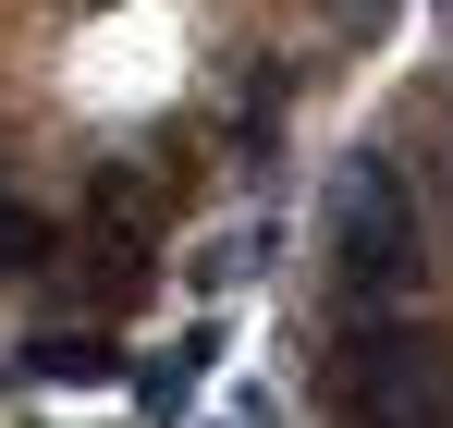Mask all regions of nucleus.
Masks as SVG:
<instances>
[{"mask_svg": "<svg viewBox=\"0 0 453 428\" xmlns=\"http://www.w3.org/2000/svg\"><path fill=\"white\" fill-rule=\"evenodd\" d=\"M319 257H331V318H417L429 306V196L404 172V147H356L331 209H319Z\"/></svg>", "mask_w": 453, "mask_h": 428, "instance_id": "obj_1", "label": "nucleus"}, {"mask_svg": "<svg viewBox=\"0 0 453 428\" xmlns=\"http://www.w3.org/2000/svg\"><path fill=\"white\" fill-rule=\"evenodd\" d=\"M0 270H62V220L25 209L12 184H0Z\"/></svg>", "mask_w": 453, "mask_h": 428, "instance_id": "obj_2", "label": "nucleus"}, {"mask_svg": "<svg viewBox=\"0 0 453 428\" xmlns=\"http://www.w3.org/2000/svg\"><path fill=\"white\" fill-rule=\"evenodd\" d=\"M209 367H221V331H184V343L148 367V417H184V392H196Z\"/></svg>", "mask_w": 453, "mask_h": 428, "instance_id": "obj_3", "label": "nucleus"}, {"mask_svg": "<svg viewBox=\"0 0 453 428\" xmlns=\"http://www.w3.org/2000/svg\"><path fill=\"white\" fill-rule=\"evenodd\" d=\"M404 172H417V196H429V233H453V123L404 147Z\"/></svg>", "mask_w": 453, "mask_h": 428, "instance_id": "obj_4", "label": "nucleus"}, {"mask_svg": "<svg viewBox=\"0 0 453 428\" xmlns=\"http://www.w3.org/2000/svg\"><path fill=\"white\" fill-rule=\"evenodd\" d=\"M331 428H453V392H404V404H331Z\"/></svg>", "mask_w": 453, "mask_h": 428, "instance_id": "obj_5", "label": "nucleus"}, {"mask_svg": "<svg viewBox=\"0 0 453 428\" xmlns=\"http://www.w3.org/2000/svg\"><path fill=\"white\" fill-rule=\"evenodd\" d=\"M37 379H111V343H25Z\"/></svg>", "mask_w": 453, "mask_h": 428, "instance_id": "obj_6", "label": "nucleus"}, {"mask_svg": "<svg viewBox=\"0 0 453 428\" xmlns=\"http://www.w3.org/2000/svg\"><path fill=\"white\" fill-rule=\"evenodd\" d=\"M245 270H257V233H221V245H196V282H209V294H233Z\"/></svg>", "mask_w": 453, "mask_h": 428, "instance_id": "obj_7", "label": "nucleus"}, {"mask_svg": "<svg viewBox=\"0 0 453 428\" xmlns=\"http://www.w3.org/2000/svg\"><path fill=\"white\" fill-rule=\"evenodd\" d=\"M429 12H441V25H453V0H429Z\"/></svg>", "mask_w": 453, "mask_h": 428, "instance_id": "obj_8", "label": "nucleus"}]
</instances>
